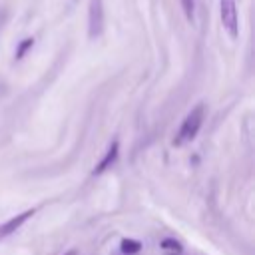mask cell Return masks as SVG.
<instances>
[{
	"label": "cell",
	"mask_w": 255,
	"mask_h": 255,
	"mask_svg": "<svg viewBox=\"0 0 255 255\" xmlns=\"http://www.w3.org/2000/svg\"><path fill=\"white\" fill-rule=\"evenodd\" d=\"M161 247H163L167 253H181V245H179V241H175V239H163V241H161Z\"/></svg>",
	"instance_id": "cell-8"
},
{
	"label": "cell",
	"mask_w": 255,
	"mask_h": 255,
	"mask_svg": "<svg viewBox=\"0 0 255 255\" xmlns=\"http://www.w3.org/2000/svg\"><path fill=\"white\" fill-rule=\"evenodd\" d=\"M36 213V209H26V211H22V213H18V215H14V217H10L8 221H4L2 225H0V241L2 239H6V237H10L12 233H16L32 215Z\"/></svg>",
	"instance_id": "cell-4"
},
{
	"label": "cell",
	"mask_w": 255,
	"mask_h": 255,
	"mask_svg": "<svg viewBox=\"0 0 255 255\" xmlns=\"http://www.w3.org/2000/svg\"><path fill=\"white\" fill-rule=\"evenodd\" d=\"M64 255H78V251H76V249H70V251H66Z\"/></svg>",
	"instance_id": "cell-10"
},
{
	"label": "cell",
	"mask_w": 255,
	"mask_h": 255,
	"mask_svg": "<svg viewBox=\"0 0 255 255\" xmlns=\"http://www.w3.org/2000/svg\"><path fill=\"white\" fill-rule=\"evenodd\" d=\"M181 6L185 10V16L191 20L193 18V0H181Z\"/></svg>",
	"instance_id": "cell-9"
},
{
	"label": "cell",
	"mask_w": 255,
	"mask_h": 255,
	"mask_svg": "<svg viewBox=\"0 0 255 255\" xmlns=\"http://www.w3.org/2000/svg\"><path fill=\"white\" fill-rule=\"evenodd\" d=\"M34 46V38H24L22 42H20V46H18V50H16V60H20V58H24V54L30 50Z\"/></svg>",
	"instance_id": "cell-7"
},
{
	"label": "cell",
	"mask_w": 255,
	"mask_h": 255,
	"mask_svg": "<svg viewBox=\"0 0 255 255\" xmlns=\"http://www.w3.org/2000/svg\"><path fill=\"white\" fill-rule=\"evenodd\" d=\"M203 116H205V108H203V104H197V106H195V108L185 116V120L181 122L179 131H177V135H175L173 143H175V145H183V143L193 141V139H195V135H197V133H199V129H201Z\"/></svg>",
	"instance_id": "cell-1"
},
{
	"label": "cell",
	"mask_w": 255,
	"mask_h": 255,
	"mask_svg": "<svg viewBox=\"0 0 255 255\" xmlns=\"http://www.w3.org/2000/svg\"><path fill=\"white\" fill-rule=\"evenodd\" d=\"M118 153H120V143L118 141H112L110 147H108V151H106V155L102 157V161L94 167V175H100L108 167H112V163H116V159H118Z\"/></svg>",
	"instance_id": "cell-5"
},
{
	"label": "cell",
	"mask_w": 255,
	"mask_h": 255,
	"mask_svg": "<svg viewBox=\"0 0 255 255\" xmlns=\"http://www.w3.org/2000/svg\"><path fill=\"white\" fill-rule=\"evenodd\" d=\"M102 28H104L102 0H90V10H88V34H90V38L100 36Z\"/></svg>",
	"instance_id": "cell-3"
},
{
	"label": "cell",
	"mask_w": 255,
	"mask_h": 255,
	"mask_svg": "<svg viewBox=\"0 0 255 255\" xmlns=\"http://www.w3.org/2000/svg\"><path fill=\"white\" fill-rule=\"evenodd\" d=\"M122 253H128V255H133V253H139L141 249V243L137 239H124L122 245H120Z\"/></svg>",
	"instance_id": "cell-6"
},
{
	"label": "cell",
	"mask_w": 255,
	"mask_h": 255,
	"mask_svg": "<svg viewBox=\"0 0 255 255\" xmlns=\"http://www.w3.org/2000/svg\"><path fill=\"white\" fill-rule=\"evenodd\" d=\"M219 12H221V24L227 30L231 38L239 36V16L235 0H219Z\"/></svg>",
	"instance_id": "cell-2"
}]
</instances>
